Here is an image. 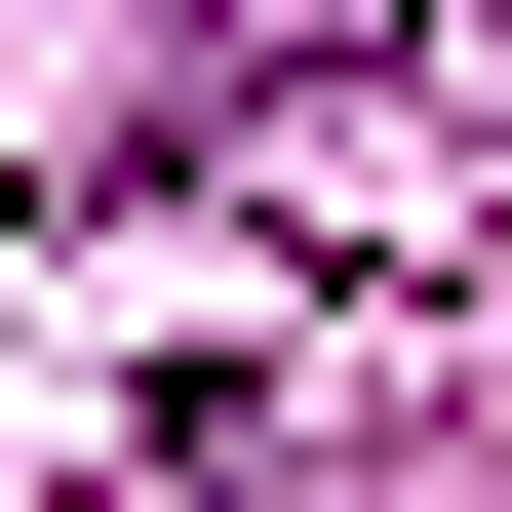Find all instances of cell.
I'll use <instances>...</instances> for the list:
<instances>
[{"label":"cell","instance_id":"6da1fadb","mask_svg":"<svg viewBox=\"0 0 512 512\" xmlns=\"http://www.w3.org/2000/svg\"><path fill=\"white\" fill-rule=\"evenodd\" d=\"M316 40H394V0H197V79H316Z\"/></svg>","mask_w":512,"mask_h":512}]
</instances>
